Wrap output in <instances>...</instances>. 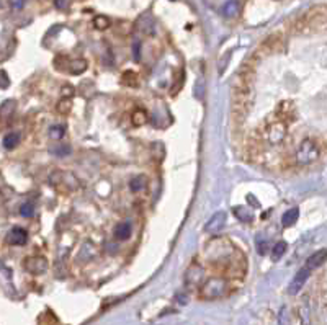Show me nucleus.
<instances>
[{
    "instance_id": "1",
    "label": "nucleus",
    "mask_w": 327,
    "mask_h": 325,
    "mask_svg": "<svg viewBox=\"0 0 327 325\" xmlns=\"http://www.w3.org/2000/svg\"><path fill=\"white\" fill-rule=\"evenodd\" d=\"M228 293V281L221 276H215L203 283L202 286V297L203 299H218Z\"/></svg>"
},
{
    "instance_id": "2",
    "label": "nucleus",
    "mask_w": 327,
    "mask_h": 325,
    "mask_svg": "<svg viewBox=\"0 0 327 325\" xmlns=\"http://www.w3.org/2000/svg\"><path fill=\"white\" fill-rule=\"evenodd\" d=\"M319 159V146L316 141L304 139L296 151V162L299 165H309Z\"/></svg>"
},
{
    "instance_id": "3",
    "label": "nucleus",
    "mask_w": 327,
    "mask_h": 325,
    "mask_svg": "<svg viewBox=\"0 0 327 325\" xmlns=\"http://www.w3.org/2000/svg\"><path fill=\"white\" fill-rule=\"evenodd\" d=\"M286 134H288V126H286L285 121L277 119L273 123L267 124L264 131V138L270 146H280L286 139Z\"/></svg>"
},
{
    "instance_id": "4",
    "label": "nucleus",
    "mask_w": 327,
    "mask_h": 325,
    "mask_svg": "<svg viewBox=\"0 0 327 325\" xmlns=\"http://www.w3.org/2000/svg\"><path fill=\"white\" fill-rule=\"evenodd\" d=\"M306 28H322L327 25V5H314L303 15Z\"/></svg>"
},
{
    "instance_id": "5",
    "label": "nucleus",
    "mask_w": 327,
    "mask_h": 325,
    "mask_svg": "<svg viewBox=\"0 0 327 325\" xmlns=\"http://www.w3.org/2000/svg\"><path fill=\"white\" fill-rule=\"evenodd\" d=\"M23 267H25L26 272L31 273V275H41L48 270V260H46L44 256L33 255V256H28V258L25 260Z\"/></svg>"
},
{
    "instance_id": "6",
    "label": "nucleus",
    "mask_w": 327,
    "mask_h": 325,
    "mask_svg": "<svg viewBox=\"0 0 327 325\" xmlns=\"http://www.w3.org/2000/svg\"><path fill=\"white\" fill-rule=\"evenodd\" d=\"M205 280V272L200 265H191L185 273V284L188 288H198Z\"/></svg>"
},
{
    "instance_id": "7",
    "label": "nucleus",
    "mask_w": 327,
    "mask_h": 325,
    "mask_svg": "<svg viewBox=\"0 0 327 325\" xmlns=\"http://www.w3.org/2000/svg\"><path fill=\"white\" fill-rule=\"evenodd\" d=\"M309 275H311V270H309L308 267H304V268L299 270V272L295 275V278H293V281L290 283V286H288V293H290L291 296L298 294L299 291L303 289V286L306 284V281H308Z\"/></svg>"
},
{
    "instance_id": "8",
    "label": "nucleus",
    "mask_w": 327,
    "mask_h": 325,
    "mask_svg": "<svg viewBox=\"0 0 327 325\" xmlns=\"http://www.w3.org/2000/svg\"><path fill=\"white\" fill-rule=\"evenodd\" d=\"M136 28H138V31H141V35H144V36L154 35V30H156L154 18H152L149 13H144L143 17H139L138 23H136Z\"/></svg>"
},
{
    "instance_id": "9",
    "label": "nucleus",
    "mask_w": 327,
    "mask_h": 325,
    "mask_svg": "<svg viewBox=\"0 0 327 325\" xmlns=\"http://www.w3.org/2000/svg\"><path fill=\"white\" fill-rule=\"evenodd\" d=\"M7 242L10 245H25L28 242V232L23 227H13L7 235Z\"/></svg>"
},
{
    "instance_id": "10",
    "label": "nucleus",
    "mask_w": 327,
    "mask_h": 325,
    "mask_svg": "<svg viewBox=\"0 0 327 325\" xmlns=\"http://www.w3.org/2000/svg\"><path fill=\"white\" fill-rule=\"evenodd\" d=\"M224 224H226V213L219 211V213H216L215 216H213L208 222H206L205 231L210 232V234H216L224 227Z\"/></svg>"
},
{
    "instance_id": "11",
    "label": "nucleus",
    "mask_w": 327,
    "mask_h": 325,
    "mask_svg": "<svg viewBox=\"0 0 327 325\" xmlns=\"http://www.w3.org/2000/svg\"><path fill=\"white\" fill-rule=\"evenodd\" d=\"M277 114H278L280 121H283V119L293 121V118H295V114H296V108L293 105V101H282L277 108Z\"/></svg>"
},
{
    "instance_id": "12",
    "label": "nucleus",
    "mask_w": 327,
    "mask_h": 325,
    "mask_svg": "<svg viewBox=\"0 0 327 325\" xmlns=\"http://www.w3.org/2000/svg\"><path fill=\"white\" fill-rule=\"evenodd\" d=\"M325 262H327V248H321L309 256L308 262H306V267H308L309 270H314L317 267H321Z\"/></svg>"
},
{
    "instance_id": "13",
    "label": "nucleus",
    "mask_w": 327,
    "mask_h": 325,
    "mask_svg": "<svg viewBox=\"0 0 327 325\" xmlns=\"http://www.w3.org/2000/svg\"><path fill=\"white\" fill-rule=\"evenodd\" d=\"M221 13L226 18L239 17V13H241V2H239V0H228V2L223 5Z\"/></svg>"
},
{
    "instance_id": "14",
    "label": "nucleus",
    "mask_w": 327,
    "mask_h": 325,
    "mask_svg": "<svg viewBox=\"0 0 327 325\" xmlns=\"http://www.w3.org/2000/svg\"><path fill=\"white\" fill-rule=\"evenodd\" d=\"M20 141H22V134H20L18 131H12L9 134H5L2 146L7 149V151H12V149H15L20 144Z\"/></svg>"
},
{
    "instance_id": "15",
    "label": "nucleus",
    "mask_w": 327,
    "mask_h": 325,
    "mask_svg": "<svg viewBox=\"0 0 327 325\" xmlns=\"http://www.w3.org/2000/svg\"><path fill=\"white\" fill-rule=\"evenodd\" d=\"M298 218H299V209L298 208H291V209H288V211H286L282 216V224L285 227H290V226H293L298 221Z\"/></svg>"
},
{
    "instance_id": "16",
    "label": "nucleus",
    "mask_w": 327,
    "mask_h": 325,
    "mask_svg": "<svg viewBox=\"0 0 327 325\" xmlns=\"http://www.w3.org/2000/svg\"><path fill=\"white\" fill-rule=\"evenodd\" d=\"M131 235V224L129 222H119L115 227V237L118 240H126Z\"/></svg>"
},
{
    "instance_id": "17",
    "label": "nucleus",
    "mask_w": 327,
    "mask_h": 325,
    "mask_svg": "<svg viewBox=\"0 0 327 325\" xmlns=\"http://www.w3.org/2000/svg\"><path fill=\"white\" fill-rule=\"evenodd\" d=\"M69 67H71V74H74V76H81L87 71V67H89V62H87L85 59H76L69 62Z\"/></svg>"
},
{
    "instance_id": "18",
    "label": "nucleus",
    "mask_w": 327,
    "mask_h": 325,
    "mask_svg": "<svg viewBox=\"0 0 327 325\" xmlns=\"http://www.w3.org/2000/svg\"><path fill=\"white\" fill-rule=\"evenodd\" d=\"M234 214H236V218L239 221H242V222H252L253 219V214L250 209H247L244 206H236L234 208Z\"/></svg>"
},
{
    "instance_id": "19",
    "label": "nucleus",
    "mask_w": 327,
    "mask_h": 325,
    "mask_svg": "<svg viewBox=\"0 0 327 325\" xmlns=\"http://www.w3.org/2000/svg\"><path fill=\"white\" fill-rule=\"evenodd\" d=\"M146 185H148V180H146L144 175H138V177H135L131 181H129V188H131V191H143V189L146 188Z\"/></svg>"
},
{
    "instance_id": "20",
    "label": "nucleus",
    "mask_w": 327,
    "mask_h": 325,
    "mask_svg": "<svg viewBox=\"0 0 327 325\" xmlns=\"http://www.w3.org/2000/svg\"><path fill=\"white\" fill-rule=\"evenodd\" d=\"M131 119H133V124H136V126H143V124L148 123V113H146L144 110H141V108H138V110L133 111Z\"/></svg>"
},
{
    "instance_id": "21",
    "label": "nucleus",
    "mask_w": 327,
    "mask_h": 325,
    "mask_svg": "<svg viewBox=\"0 0 327 325\" xmlns=\"http://www.w3.org/2000/svg\"><path fill=\"white\" fill-rule=\"evenodd\" d=\"M110 25H111L110 18L105 15H97L93 18V26H95L97 30H108Z\"/></svg>"
},
{
    "instance_id": "22",
    "label": "nucleus",
    "mask_w": 327,
    "mask_h": 325,
    "mask_svg": "<svg viewBox=\"0 0 327 325\" xmlns=\"http://www.w3.org/2000/svg\"><path fill=\"white\" fill-rule=\"evenodd\" d=\"M286 248H288V245H286V242H277L275 243V247L272 248V258L273 260H280V256H282L285 252H286Z\"/></svg>"
},
{
    "instance_id": "23",
    "label": "nucleus",
    "mask_w": 327,
    "mask_h": 325,
    "mask_svg": "<svg viewBox=\"0 0 327 325\" xmlns=\"http://www.w3.org/2000/svg\"><path fill=\"white\" fill-rule=\"evenodd\" d=\"M13 110H15V101H13V100L5 101V103L2 105V108H0V118H9L10 114L13 113Z\"/></svg>"
},
{
    "instance_id": "24",
    "label": "nucleus",
    "mask_w": 327,
    "mask_h": 325,
    "mask_svg": "<svg viewBox=\"0 0 327 325\" xmlns=\"http://www.w3.org/2000/svg\"><path fill=\"white\" fill-rule=\"evenodd\" d=\"M48 134H49V139H52V141H59V139H62V138H64L66 131H64V127H62V126H51V127H49V131H48Z\"/></svg>"
},
{
    "instance_id": "25",
    "label": "nucleus",
    "mask_w": 327,
    "mask_h": 325,
    "mask_svg": "<svg viewBox=\"0 0 327 325\" xmlns=\"http://www.w3.org/2000/svg\"><path fill=\"white\" fill-rule=\"evenodd\" d=\"M193 93H195V98L197 100H202L203 95L206 93V85L203 82V79H198L195 82V87H193Z\"/></svg>"
},
{
    "instance_id": "26",
    "label": "nucleus",
    "mask_w": 327,
    "mask_h": 325,
    "mask_svg": "<svg viewBox=\"0 0 327 325\" xmlns=\"http://www.w3.org/2000/svg\"><path fill=\"white\" fill-rule=\"evenodd\" d=\"M71 110H72V100H71V98H62V100L57 103V113H61V114H69Z\"/></svg>"
},
{
    "instance_id": "27",
    "label": "nucleus",
    "mask_w": 327,
    "mask_h": 325,
    "mask_svg": "<svg viewBox=\"0 0 327 325\" xmlns=\"http://www.w3.org/2000/svg\"><path fill=\"white\" fill-rule=\"evenodd\" d=\"M20 214H22L23 218H33V214H35V206H33V203L31 201L23 203V205L20 206Z\"/></svg>"
},
{
    "instance_id": "28",
    "label": "nucleus",
    "mask_w": 327,
    "mask_h": 325,
    "mask_svg": "<svg viewBox=\"0 0 327 325\" xmlns=\"http://www.w3.org/2000/svg\"><path fill=\"white\" fill-rule=\"evenodd\" d=\"M121 80H123L124 85H129V87H136L138 85V76L135 72H124Z\"/></svg>"
},
{
    "instance_id": "29",
    "label": "nucleus",
    "mask_w": 327,
    "mask_h": 325,
    "mask_svg": "<svg viewBox=\"0 0 327 325\" xmlns=\"http://www.w3.org/2000/svg\"><path fill=\"white\" fill-rule=\"evenodd\" d=\"M51 152L57 155V157H66V155L71 154V146H57L54 149H51Z\"/></svg>"
},
{
    "instance_id": "30",
    "label": "nucleus",
    "mask_w": 327,
    "mask_h": 325,
    "mask_svg": "<svg viewBox=\"0 0 327 325\" xmlns=\"http://www.w3.org/2000/svg\"><path fill=\"white\" fill-rule=\"evenodd\" d=\"M54 67L57 71H62V69H66V67H69V60H68V57L66 56H61V54H59V56L54 59Z\"/></svg>"
},
{
    "instance_id": "31",
    "label": "nucleus",
    "mask_w": 327,
    "mask_h": 325,
    "mask_svg": "<svg viewBox=\"0 0 327 325\" xmlns=\"http://www.w3.org/2000/svg\"><path fill=\"white\" fill-rule=\"evenodd\" d=\"M9 5H10V9H12V10L20 12V10H23V9H25L26 0H9Z\"/></svg>"
},
{
    "instance_id": "32",
    "label": "nucleus",
    "mask_w": 327,
    "mask_h": 325,
    "mask_svg": "<svg viewBox=\"0 0 327 325\" xmlns=\"http://www.w3.org/2000/svg\"><path fill=\"white\" fill-rule=\"evenodd\" d=\"M9 85H10L9 76H7L4 71H0V89H7Z\"/></svg>"
},
{
    "instance_id": "33",
    "label": "nucleus",
    "mask_w": 327,
    "mask_h": 325,
    "mask_svg": "<svg viewBox=\"0 0 327 325\" xmlns=\"http://www.w3.org/2000/svg\"><path fill=\"white\" fill-rule=\"evenodd\" d=\"M54 5L57 10H66L69 7V0H54Z\"/></svg>"
},
{
    "instance_id": "34",
    "label": "nucleus",
    "mask_w": 327,
    "mask_h": 325,
    "mask_svg": "<svg viewBox=\"0 0 327 325\" xmlns=\"http://www.w3.org/2000/svg\"><path fill=\"white\" fill-rule=\"evenodd\" d=\"M62 98H71L72 93H74V89L72 87H62Z\"/></svg>"
},
{
    "instance_id": "35",
    "label": "nucleus",
    "mask_w": 327,
    "mask_h": 325,
    "mask_svg": "<svg viewBox=\"0 0 327 325\" xmlns=\"http://www.w3.org/2000/svg\"><path fill=\"white\" fill-rule=\"evenodd\" d=\"M133 52H135V59L136 60L141 59V56H139V41H135V44H133Z\"/></svg>"
}]
</instances>
